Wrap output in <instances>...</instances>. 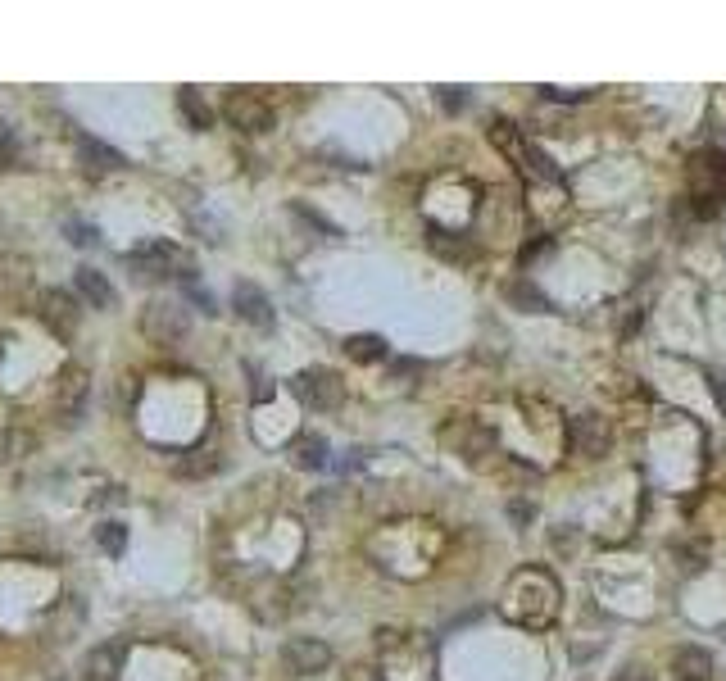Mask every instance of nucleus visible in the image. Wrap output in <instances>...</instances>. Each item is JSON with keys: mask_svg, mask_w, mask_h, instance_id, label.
Listing matches in <instances>:
<instances>
[{"mask_svg": "<svg viewBox=\"0 0 726 681\" xmlns=\"http://www.w3.org/2000/svg\"><path fill=\"white\" fill-rule=\"evenodd\" d=\"M427 246H432L441 259H454V264H468V259H472L468 241L454 237V232H445V227H427Z\"/></svg>", "mask_w": 726, "mask_h": 681, "instance_id": "nucleus-18", "label": "nucleus"}, {"mask_svg": "<svg viewBox=\"0 0 726 681\" xmlns=\"http://www.w3.org/2000/svg\"><path fill=\"white\" fill-rule=\"evenodd\" d=\"M37 318L46 323L50 336L69 341V336L78 332V323H82V309H78V300H73L69 291L50 287V291H41V296H37Z\"/></svg>", "mask_w": 726, "mask_h": 681, "instance_id": "nucleus-6", "label": "nucleus"}, {"mask_svg": "<svg viewBox=\"0 0 726 681\" xmlns=\"http://www.w3.org/2000/svg\"><path fill=\"white\" fill-rule=\"evenodd\" d=\"M726 200V155L722 150H708L690 164V205L699 218H713Z\"/></svg>", "mask_w": 726, "mask_h": 681, "instance_id": "nucleus-1", "label": "nucleus"}, {"mask_svg": "<svg viewBox=\"0 0 726 681\" xmlns=\"http://www.w3.org/2000/svg\"><path fill=\"white\" fill-rule=\"evenodd\" d=\"M0 359H5V341H0Z\"/></svg>", "mask_w": 726, "mask_h": 681, "instance_id": "nucleus-29", "label": "nucleus"}, {"mask_svg": "<svg viewBox=\"0 0 726 681\" xmlns=\"http://www.w3.org/2000/svg\"><path fill=\"white\" fill-rule=\"evenodd\" d=\"M436 100H441L445 114H459V109L468 105V91L463 87H436Z\"/></svg>", "mask_w": 726, "mask_h": 681, "instance_id": "nucleus-24", "label": "nucleus"}, {"mask_svg": "<svg viewBox=\"0 0 726 681\" xmlns=\"http://www.w3.org/2000/svg\"><path fill=\"white\" fill-rule=\"evenodd\" d=\"M128 268L141 282H159V277H168V268H182V277H191V255H182L168 241H150L141 250H128Z\"/></svg>", "mask_w": 726, "mask_h": 681, "instance_id": "nucleus-4", "label": "nucleus"}, {"mask_svg": "<svg viewBox=\"0 0 726 681\" xmlns=\"http://www.w3.org/2000/svg\"><path fill=\"white\" fill-rule=\"evenodd\" d=\"M223 119L232 123L236 132H268L273 128V109L255 96V91H232L223 100Z\"/></svg>", "mask_w": 726, "mask_h": 681, "instance_id": "nucleus-8", "label": "nucleus"}, {"mask_svg": "<svg viewBox=\"0 0 726 681\" xmlns=\"http://www.w3.org/2000/svg\"><path fill=\"white\" fill-rule=\"evenodd\" d=\"M32 291V259L0 255V296H23Z\"/></svg>", "mask_w": 726, "mask_h": 681, "instance_id": "nucleus-15", "label": "nucleus"}, {"mask_svg": "<svg viewBox=\"0 0 726 681\" xmlns=\"http://www.w3.org/2000/svg\"><path fill=\"white\" fill-rule=\"evenodd\" d=\"M291 214L300 218V223H305V227H314V232H323L327 241H336V237H341V227H336V223H327V218H323V214H314V209H309V205H291Z\"/></svg>", "mask_w": 726, "mask_h": 681, "instance_id": "nucleus-23", "label": "nucleus"}, {"mask_svg": "<svg viewBox=\"0 0 726 681\" xmlns=\"http://www.w3.org/2000/svg\"><path fill=\"white\" fill-rule=\"evenodd\" d=\"M141 332H146L150 346H177L187 336V309L177 300H150L141 309Z\"/></svg>", "mask_w": 726, "mask_h": 681, "instance_id": "nucleus-2", "label": "nucleus"}, {"mask_svg": "<svg viewBox=\"0 0 726 681\" xmlns=\"http://www.w3.org/2000/svg\"><path fill=\"white\" fill-rule=\"evenodd\" d=\"M291 464L305 468V473H318V468H327V441L323 436H295L291 441Z\"/></svg>", "mask_w": 726, "mask_h": 681, "instance_id": "nucleus-16", "label": "nucleus"}, {"mask_svg": "<svg viewBox=\"0 0 726 681\" xmlns=\"http://www.w3.org/2000/svg\"><path fill=\"white\" fill-rule=\"evenodd\" d=\"M64 227H69V241H73V246H91V241H100V232H96V227L78 223V218H69V223H64Z\"/></svg>", "mask_w": 726, "mask_h": 681, "instance_id": "nucleus-25", "label": "nucleus"}, {"mask_svg": "<svg viewBox=\"0 0 726 681\" xmlns=\"http://www.w3.org/2000/svg\"><path fill=\"white\" fill-rule=\"evenodd\" d=\"M291 386L309 409H336L345 400V382H341V373H332V368H305V373H295Z\"/></svg>", "mask_w": 726, "mask_h": 681, "instance_id": "nucleus-7", "label": "nucleus"}, {"mask_svg": "<svg viewBox=\"0 0 726 681\" xmlns=\"http://www.w3.org/2000/svg\"><path fill=\"white\" fill-rule=\"evenodd\" d=\"M187 296H191V300H196V305H200V309H205V314H218V305H214V296H209V291H205V287H196V282H191V277H187Z\"/></svg>", "mask_w": 726, "mask_h": 681, "instance_id": "nucleus-26", "label": "nucleus"}, {"mask_svg": "<svg viewBox=\"0 0 726 681\" xmlns=\"http://www.w3.org/2000/svg\"><path fill=\"white\" fill-rule=\"evenodd\" d=\"M286 668L295 672V677H314V672H327L332 668V650H327L323 641H314V636H291L282 650Z\"/></svg>", "mask_w": 726, "mask_h": 681, "instance_id": "nucleus-9", "label": "nucleus"}, {"mask_svg": "<svg viewBox=\"0 0 726 681\" xmlns=\"http://www.w3.org/2000/svg\"><path fill=\"white\" fill-rule=\"evenodd\" d=\"M345 681H386V677H382L377 668H368V663H359V668L345 672Z\"/></svg>", "mask_w": 726, "mask_h": 681, "instance_id": "nucleus-28", "label": "nucleus"}, {"mask_svg": "<svg viewBox=\"0 0 726 681\" xmlns=\"http://www.w3.org/2000/svg\"><path fill=\"white\" fill-rule=\"evenodd\" d=\"M177 109H182V119H187L191 128H200V132H205L209 123H214V109H209L205 100H200L196 87H182V91H177Z\"/></svg>", "mask_w": 726, "mask_h": 681, "instance_id": "nucleus-19", "label": "nucleus"}, {"mask_svg": "<svg viewBox=\"0 0 726 681\" xmlns=\"http://www.w3.org/2000/svg\"><path fill=\"white\" fill-rule=\"evenodd\" d=\"M73 287H78V296L87 300V305H96L100 314H109V309L118 305L114 287H109V277L100 273V268H91V264H82L78 273H73Z\"/></svg>", "mask_w": 726, "mask_h": 681, "instance_id": "nucleus-12", "label": "nucleus"}, {"mask_svg": "<svg viewBox=\"0 0 726 681\" xmlns=\"http://www.w3.org/2000/svg\"><path fill=\"white\" fill-rule=\"evenodd\" d=\"M504 296H509L513 305L522 309V314H545V309H550V300L540 296L531 282H509V287H504Z\"/></svg>", "mask_w": 726, "mask_h": 681, "instance_id": "nucleus-21", "label": "nucleus"}, {"mask_svg": "<svg viewBox=\"0 0 726 681\" xmlns=\"http://www.w3.org/2000/svg\"><path fill=\"white\" fill-rule=\"evenodd\" d=\"M232 309H236L241 318H246L250 327H259V332H268V327L277 323L273 300H268L264 291L255 287V282H236V287H232Z\"/></svg>", "mask_w": 726, "mask_h": 681, "instance_id": "nucleus-10", "label": "nucleus"}, {"mask_svg": "<svg viewBox=\"0 0 726 681\" xmlns=\"http://www.w3.org/2000/svg\"><path fill=\"white\" fill-rule=\"evenodd\" d=\"M609 441H613V427H609V418H604V414L586 409V414L568 418L572 454H581V459H604V454H609Z\"/></svg>", "mask_w": 726, "mask_h": 681, "instance_id": "nucleus-5", "label": "nucleus"}, {"mask_svg": "<svg viewBox=\"0 0 726 681\" xmlns=\"http://www.w3.org/2000/svg\"><path fill=\"white\" fill-rule=\"evenodd\" d=\"M96 545L109 554V559H118V554L128 550V527L123 523H100L96 527Z\"/></svg>", "mask_w": 726, "mask_h": 681, "instance_id": "nucleus-22", "label": "nucleus"}, {"mask_svg": "<svg viewBox=\"0 0 726 681\" xmlns=\"http://www.w3.org/2000/svg\"><path fill=\"white\" fill-rule=\"evenodd\" d=\"M218 468H223V459H218L214 450H191L177 459V473L182 477H209V473H218Z\"/></svg>", "mask_w": 726, "mask_h": 681, "instance_id": "nucleus-20", "label": "nucleus"}, {"mask_svg": "<svg viewBox=\"0 0 726 681\" xmlns=\"http://www.w3.org/2000/svg\"><path fill=\"white\" fill-rule=\"evenodd\" d=\"M672 672H677V681H713V659L699 645H681L672 654Z\"/></svg>", "mask_w": 726, "mask_h": 681, "instance_id": "nucleus-14", "label": "nucleus"}, {"mask_svg": "<svg viewBox=\"0 0 726 681\" xmlns=\"http://www.w3.org/2000/svg\"><path fill=\"white\" fill-rule=\"evenodd\" d=\"M345 355L354 364H382V359H391V350H386V341L377 332H359V336H345Z\"/></svg>", "mask_w": 726, "mask_h": 681, "instance_id": "nucleus-17", "label": "nucleus"}, {"mask_svg": "<svg viewBox=\"0 0 726 681\" xmlns=\"http://www.w3.org/2000/svg\"><path fill=\"white\" fill-rule=\"evenodd\" d=\"M540 91H545L550 100H563V105H577V100L590 96V91H563V87H540Z\"/></svg>", "mask_w": 726, "mask_h": 681, "instance_id": "nucleus-27", "label": "nucleus"}, {"mask_svg": "<svg viewBox=\"0 0 726 681\" xmlns=\"http://www.w3.org/2000/svg\"><path fill=\"white\" fill-rule=\"evenodd\" d=\"M82 672H87V681H118V672H123V645L109 641V645H96V650H87V659H82Z\"/></svg>", "mask_w": 726, "mask_h": 681, "instance_id": "nucleus-13", "label": "nucleus"}, {"mask_svg": "<svg viewBox=\"0 0 726 681\" xmlns=\"http://www.w3.org/2000/svg\"><path fill=\"white\" fill-rule=\"evenodd\" d=\"M87 400H91V377L87 368L69 364L59 368V382H55V414L64 427H78L82 414H87Z\"/></svg>", "mask_w": 726, "mask_h": 681, "instance_id": "nucleus-3", "label": "nucleus"}, {"mask_svg": "<svg viewBox=\"0 0 726 681\" xmlns=\"http://www.w3.org/2000/svg\"><path fill=\"white\" fill-rule=\"evenodd\" d=\"M78 159H82V168H87V178H109V173H118V168L128 164L114 146H105V141H96V137H78Z\"/></svg>", "mask_w": 726, "mask_h": 681, "instance_id": "nucleus-11", "label": "nucleus"}]
</instances>
